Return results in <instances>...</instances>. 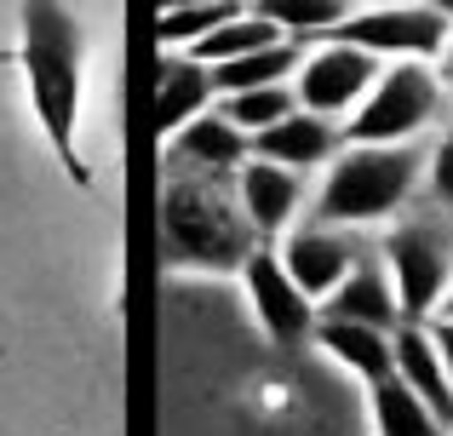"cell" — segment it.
<instances>
[{
	"instance_id": "cell-21",
	"label": "cell",
	"mask_w": 453,
	"mask_h": 436,
	"mask_svg": "<svg viewBox=\"0 0 453 436\" xmlns=\"http://www.w3.org/2000/svg\"><path fill=\"white\" fill-rule=\"evenodd\" d=\"M219 115L242 138H265L270 126H281L288 115H299V98H293V87H258V92H235V98H224Z\"/></svg>"
},
{
	"instance_id": "cell-14",
	"label": "cell",
	"mask_w": 453,
	"mask_h": 436,
	"mask_svg": "<svg viewBox=\"0 0 453 436\" xmlns=\"http://www.w3.org/2000/svg\"><path fill=\"white\" fill-rule=\"evenodd\" d=\"M173 161H189V167L207 172V179H230V172H242L247 161H253V138H242L219 110H207L201 121H189L184 133L173 138Z\"/></svg>"
},
{
	"instance_id": "cell-6",
	"label": "cell",
	"mask_w": 453,
	"mask_h": 436,
	"mask_svg": "<svg viewBox=\"0 0 453 436\" xmlns=\"http://www.w3.org/2000/svg\"><path fill=\"white\" fill-rule=\"evenodd\" d=\"M385 258H390V287H396L402 322L425 327V316L436 322L442 299L453 293V241L436 224H402L385 241Z\"/></svg>"
},
{
	"instance_id": "cell-17",
	"label": "cell",
	"mask_w": 453,
	"mask_h": 436,
	"mask_svg": "<svg viewBox=\"0 0 453 436\" xmlns=\"http://www.w3.org/2000/svg\"><path fill=\"white\" fill-rule=\"evenodd\" d=\"M367 425H373V436H453L396 373L367 391Z\"/></svg>"
},
{
	"instance_id": "cell-12",
	"label": "cell",
	"mask_w": 453,
	"mask_h": 436,
	"mask_svg": "<svg viewBox=\"0 0 453 436\" xmlns=\"http://www.w3.org/2000/svg\"><path fill=\"white\" fill-rule=\"evenodd\" d=\"M235 202H242L247 224L258 230V241L270 247L281 235V224L299 213V172H281L270 161H247L235 172Z\"/></svg>"
},
{
	"instance_id": "cell-16",
	"label": "cell",
	"mask_w": 453,
	"mask_h": 436,
	"mask_svg": "<svg viewBox=\"0 0 453 436\" xmlns=\"http://www.w3.org/2000/svg\"><path fill=\"white\" fill-rule=\"evenodd\" d=\"M321 322H350V327H379V333H390V327L402 322L396 287H390L373 264H362V270H350V281L327 299V316H321Z\"/></svg>"
},
{
	"instance_id": "cell-9",
	"label": "cell",
	"mask_w": 453,
	"mask_h": 436,
	"mask_svg": "<svg viewBox=\"0 0 453 436\" xmlns=\"http://www.w3.org/2000/svg\"><path fill=\"white\" fill-rule=\"evenodd\" d=\"M276 253H281V270L293 276V287H299L310 304H327L356 270L350 247H344L333 230H293Z\"/></svg>"
},
{
	"instance_id": "cell-20",
	"label": "cell",
	"mask_w": 453,
	"mask_h": 436,
	"mask_svg": "<svg viewBox=\"0 0 453 436\" xmlns=\"http://www.w3.org/2000/svg\"><path fill=\"white\" fill-rule=\"evenodd\" d=\"M235 18H247V6L242 0H196V6H166L161 18H155V41L161 46H196V41H207L212 29H224V23H235Z\"/></svg>"
},
{
	"instance_id": "cell-5",
	"label": "cell",
	"mask_w": 453,
	"mask_h": 436,
	"mask_svg": "<svg viewBox=\"0 0 453 436\" xmlns=\"http://www.w3.org/2000/svg\"><path fill=\"white\" fill-rule=\"evenodd\" d=\"M327 41L362 46V52H373V57L396 52L402 64H425V57L448 52L453 11L448 6H356Z\"/></svg>"
},
{
	"instance_id": "cell-7",
	"label": "cell",
	"mask_w": 453,
	"mask_h": 436,
	"mask_svg": "<svg viewBox=\"0 0 453 436\" xmlns=\"http://www.w3.org/2000/svg\"><path fill=\"white\" fill-rule=\"evenodd\" d=\"M379 87V57L362 46L344 41H321L316 52H304L299 80H293V98L304 115H356L367 103V92Z\"/></svg>"
},
{
	"instance_id": "cell-19",
	"label": "cell",
	"mask_w": 453,
	"mask_h": 436,
	"mask_svg": "<svg viewBox=\"0 0 453 436\" xmlns=\"http://www.w3.org/2000/svg\"><path fill=\"white\" fill-rule=\"evenodd\" d=\"M299 64H304L299 46L281 41V46H270V52H253V57H242V64L212 69V92H219V98H235V92H258V87H288V69H299Z\"/></svg>"
},
{
	"instance_id": "cell-25",
	"label": "cell",
	"mask_w": 453,
	"mask_h": 436,
	"mask_svg": "<svg viewBox=\"0 0 453 436\" xmlns=\"http://www.w3.org/2000/svg\"><path fill=\"white\" fill-rule=\"evenodd\" d=\"M436 80H442V92H453V41H448V52H442V69H436Z\"/></svg>"
},
{
	"instance_id": "cell-3",
	"label": "cell",
	"mask_w": 453,
	"mask_h": 436,
	"mask_svg": "<svg viewBox=\"0 0 453 436\" xmlns=\"http://www.w3.org/2000/svg\"><path fill=\"white\" fill-rule=\"evenodd\" d=\"M419 184V156L402 149H344L321 184V218L327 224H373L390 218Z\"/></svg>"
},
{
	"instance_id": "cell-2",
	"label": "cell",
	"mask_w": 453,
	"mask_h": 436,
	"mask_svg": "<svg viewBox=\"0 0 453 436\" xmlns=\"http://www.w3.org/2000/svg\"><path fill=\"white\" fill-rule=\"evenodd\" d=\"M258 230L247 224L242 202L224 179L189 172L161 190V258L173 270H201V276H242L247 258L258 253Z\"/></svg>"
},
{
	"instance_id": "cell-22",
	"label": "cell",
	"mask_w": 453,
	"mask_h": 436,
	"mask_svg": "<svg viewBox=\"0 0 453 436\" xmlns=\"http://www.w3.org/2000/svg\"><path fill=\"white\" fill-rule=\"evenodd\" d=\"M258 11H265L276 29L288 23V29H304V34H333L344 18H350L344 0H265Z\"/></svg>"
},
{
	"instance_id": "cell-10",
	"label": "cell",
	"mask_w": 453,
	"mask_h": 436,
	"mask_svg": "<svg viewBox=\"0 0 453 436\" xmlns=\"http://www.w3.org/2000/svg\"><path fill=\"white\" fill-rule=\"evenodd\" d=\"M339 144H344L339 126L299 110L281 126H270L265 138H253V161H270V167H281V172H310V167H321V161H339Z\"/></svg>"
},
{
	"instance_id": "cell-24",
	"label": "cell",
	"mask_w": 453,
	"mask_h": 436,
	"mask_svg": "<svg viewBox=\"0 0 453 436\" xmlns=\"http://www.w3.org/2000/svg\"><path fill=\"white\" fill-rule=\"evenodd\" d=\"M431 339L442 350V368H448V385H453V322H431Z\"/></svg>"
},
{
	"instance_id": "cell-15",
	"label": "cell",
	"mask_w": 453,
	"mask_h": 436,
	"mask_svg": "<svg viewBox=\"0 0 453 436\" xmlns=\"http://www.w3.org/2000/svg\"><path fill=\"white\" fill-rule=\"evenodd\" d=\"M316 345L327 350L339 368H350L356 379L373 391L379 379H390L396 373V345H390V333H379V327H350V322H321L316 327Z\"/></svg>"
},
{
	"instance_id": "cell-13",
	"label": "cell",
	"mask_w": 453,
	"mask_h": 436,
	"mask_svg": "<svg viewBox=\"0 0 453 436\" xmlns=\"http://www.w3.org/2000/svg\"><path fill=\"white\" fill-rule=\"evenodd\" d=\"M212 103V69L196 57H161V80H155V138L173 144L189 121H201Z\"/></svg>"
},
{
	"instance_id": "cell-4",
	"label": "cell",
	"mask_w": 453,
	"mask_h": 436,
	"mask_svg": "<svg viewBox=\"0 0 453 436\" xmlns=\"http://www.w3.org/2000/svg\"><path fill=\"white\" fill-rule=\"evenodd\" d=\"M442 110V80L419 64H396L379 75V87L367 92V103L339 126L350 149H402L431 115Z\"/></svg>"
},
{
	"instance_id": "cell-23",
	"label": "cell",
	"mask_w": 453,
	"mask_h": 436,
	"mask_svg": "<svg viewBox=\"0 0 453 436\" xmlns=\"http://www.w3.org/2000/svg\"><path fill=\"white\" fill-rule=\"evenodd\" d=\"M431 195L442 207H453V126H448L442 144H436V156H431Z\"/></svg>"
},
{
	"instance_id": "cell-8",
	"label": "cell",
	"mask_w": 453,
	"mask_h": 436,
	"mask_svg": "<svg viewBox=\"0 0 453 436\" xmlns=\"http://www.w3.org/2000/svg\"><path fill=\"white\" fill-rule=\"evenodd\" d=\"M242 281H247V299H253L258 327H265L276 345H299L310 327H316V304L293 287V276L281 270V253H276V247H258V253L247 258Z\"/></svg>"
},
{
	"instance_id": "cell-1",
	"label": "cell",
	"mask_w": 453,
	"mask_h": 436,
	"mask_svg": "<svg viewBox=\"0 0 453 436\" xmlns=\"http://www.w3.org/2000/svg\"><path fill=\"white\" fill-rule=\"evenodd\" d=\"M18 23H23L18 64H23V87H29V110L41 121V138L52 144L69 184L92 190V167L81 161V52H87L81 18L58 0H29L18 11Z\"/></svg>"
},
{
	"instance_id": "cell-11",
	"label": "cell",
	"mask_w": 453,
	"mask_h": 436,
	"mask_svg": "<svg viewBox=\"0 0 453 436\" xmlns=\"http://www.w3.org/2000/svg\"><path fill=\"white\" fill-rule=\"evenodd\" d=\"M390 345H396V379L453 431V385H448V368H442V350H436L431 327L402 322L396 333H390Z\"/></svg>"
},
{
	"instance_id": "cell-26",
	"label": "cell",
	"mask_w": 453,
	"mask_h": 436,
	"mask_svg": "<svg viewBox=\"0 0 453 436\" xmlns=\"http://www.w3.org/2000/svg\"><path fill=\"white\" fill-rule=\"evenodd\" d=\"M436 322H453V293L442 299V310H436Z\"/></svg>"
},
{
	"instance_id": "cell-18",
	"label": "cell",
	"mask_w": 453,
	"mask_h": 436,
	"mask_svg": "<svg viewBox=\"0 0 453 436\" xmlns=\"http://www.w3.org/2000/svg\"><path fill=\"white\" fill-rule=\"evenodd\" d=\"M270 46H281V29L265 11H247V18L212 29L207 41H196L184 57H196L201 69H224V64H242V57H253V52H270Z\"/></svg>"
}]
</instances>
